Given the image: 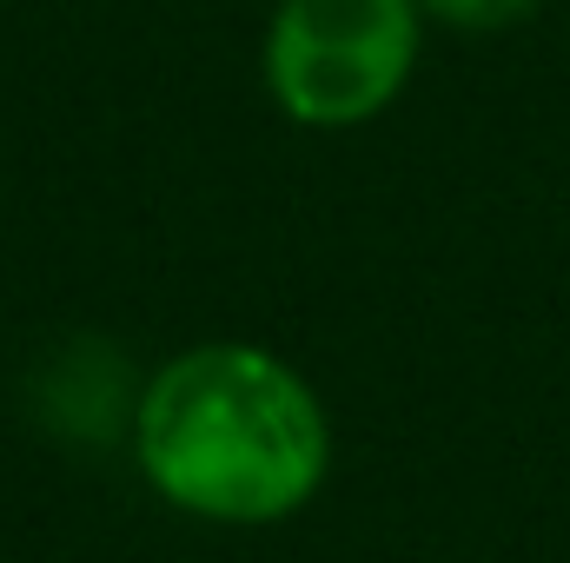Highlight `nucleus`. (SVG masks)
I'll return each instance as SVG.
<instances>
[{"instance_id": "3", "label": "nucleus", "mask_w": 570, "mask_h": 563, "mask_svg": "<svg viewBox=\"0 0 570 563\" xmlns=\"http://www.w3.org/2000/svg\"><path fill=\"white\" fill-rule=\"evenodd\" d=\"M419 7L451 33H504V27H524L544 0H419Z\"/></svg>"}, {"instance_id": "1", "label": "nucleus", "mask_w": 570, "mask_h": 563, "mask_svg": "<svg viewBox=\"0 0 570 563\" xmlns=\"http://www.w3.org/2000/svg\"><path fill=\"white\" fill-rule=\"evenodd\" d=\"M134 464L159 504L259 531L298 517L332 471V418L298 365L246 338L166 358L134 405Z\"/></svg>"}, {"instance_id": "2", "label": "nucleus", "mask_w": 570, "mask_h": 563, "mask_svg": "<svg viewBox=\"0 0 570 563\" xmlns=\"http://www.w3.org/2000/svg\"><path fill=\"white\" fill-rule=\"evenodd\" d=\"M419 0H279L266 20V93L292 127L352 134L399 107L425 53Z\"/></svg>"}]
</instances>
